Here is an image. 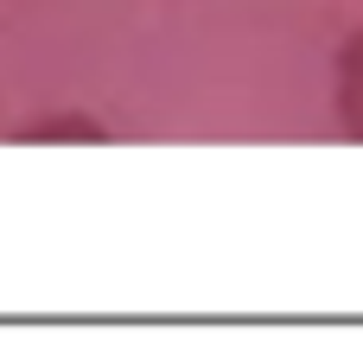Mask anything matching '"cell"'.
I'll use <instances>...</instances> for the list:
<instances>
[{"mask_svg":"<svg viewBox=\"0 0 363 357\" xmlns=\"http://www.w3.org/2000/svg\"><path fill=\"white\" fill-rule=\"evenodd\" d=\"M351 89H357V102H363V38H357V51H351Z\"/></svg>","mask_w":363,"mask_h":357,"instance_id":"1","label":"cell"}]
</instances>
